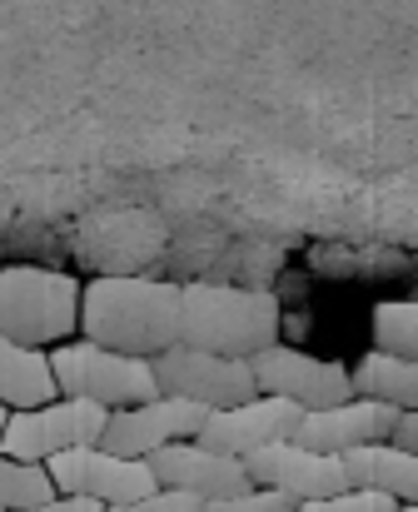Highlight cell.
Wrapping results in <instances>:
<instances>
[{
	"mask_svg": "<svg viewBox=\"0 0 418 512\" xmlns=\"http://www.w3.org/2000/svg\"><path fill=\"white\" fill-rule=\"evenodd\" d=\"M60 488L50 478L45 463H25V458H10L0 453V512H20L35 508V503H50Z\"/></svg>",
	"mask_w": 418,
	"mask_h": 512,
	"instance_id": "17",
	"label": "cell"
},
{
	"mask_svg": "<svg viewBox=\"0 0 418 512\" xmlns=\"http://www.w3.org/2000/svg\"><path fill=\"white\" fill-rule=\"evenodd\" d=\"M394 423H399V408L354 393V398L329 403V408H304L294 438L309 443V448H319V453L344 458L349 448H364V443H384V438H394Z\"/></svg>",
	"mask_w": 418,
	"mask_h": 512,
	"instance_id": "13",
	"label": "cell"
},
{
	"mask_svg": "<svg viewBox=\"0 0 418 512\" xmlns=\"http://www.w3.org/2000/svg\"><path fill=\"white\" fill-rule=\"evenodd\" d=\"M200 512H299L294 493H279V488H244V493H229V498H209Z\"/></svg>",
	"mask_w": 418,
	"mask_h": 512,
	"instance_id": "19",
	"label": "cell"
},
{
	"mask_svg": "<svg viewBox=\"0 0 418 512\" xmlns=\"http://www.w3.org/2000/svg\"><path fill=\"white\" fill-rule=\"evenodd\" d=\"M249 478L259 488H279V493H294L299 503L309 498H329V493H344L349 488V473H344V458L334 453H319L299 438H279L269 448H254L249 458Z\"/></svg>",
	"mask_w": 418,
	"mask_h": 512,
	"instance_id": "10",
	"label": "cell"
},
{
	"mask_svg": "<svg viewBox=\"0 0 418 512\" xmlns=\"http://www.w3.org/2000/svg\"><path fill=\"white\" fill-rule=\"evenodd\" d=\"M110 503L100 498H80V493H55L50 503H35V508H20V512H105Z\"/></svg>",
	"mask_w": 418,
	"mask_h": 512,
	"instance_id": "22",
	"label": "cell"
},
{
	"mask_svg": "<svg viewBox=\"0 0 418 512\" xmlns=\"http://www.w3.org/2000/svg\"><path fill=\"white\" fill-rule=\"evenodd\" d=\"M399 512H418V503H399Z\"/></svg>",
	"mask_w": 418,
	"mask_h": 512,
	"instance_id": "25",
	"label": "cell"
},
{
	"mask_svg": "<svg viewBox=\"0 0 418 512\" xmlns=\"http://www.w3.org/2000/svg\"><path fill=\"white\" fill-rule=\"evenodd\" d=\"M209 413L214 408L195 403V398L160 393V398H145V403H130V408H110V423H105V438L100 443L110 453H125V458H150L165 443L200 438Z\"/></svg>",
	"mask_w": 418,
	"mask_h": 512,
	"instance_id": "8",
	"label": "cell"
},
{
	"mask_svg": "<svg viewBox=\"0 0 418 512\" xmlns=\"http://www.w3.org/2000/svg\"><path fill=\"white\" fill-rule=\"evenodd\" d=\"M5 423H10V408H5V403H0V433H5Z\"/></svg>",
	"mask_w": 418,
	"mask_h": 512,
	"instance_id": "24",
	"label": "cell"
},
{
	"mask_svg": "<svg viewBox=\"0 0 418 512\" xmlns=\"http://www.w3.org/2000/svg\"><path fill=\"white\" fill-rule=\"evenodd\" d=\"M150 468L160 478V488H180V493H200V498H229V493H244L254 488L249 478V463L224 453V448H209L200 438H180V443H165L150 453Z\"/></svg>",
	"mask_w": 418,
	"mask_h": 512,
	"instance_id": "12",
	"label": "cell"
},
{
	"mask_svg": "<svg viewBox=\"0 0 418 512\" xmlns=\"http://www.w3.org/2000/svg\"><path fill=\"white\" fill-rule=\"evenodd\" d=\"M374 348L418 358V294L414 299H389L374 309Z\"/></svg>",
	"mask_w": 418,
	"mask_h": 512,
	"instance_id": "18",
	"label": "cell"
},
{
	"mask_svg": "<svg viewBox=\"0 0 418 512\" xmlns=\"http://www.w3.org/2000/svg\"><path fill=\"white\" fill-rule=\"evenodd\" d=\"M299 512H399V498L374 493V488H344V493H329V498H309V503H299Z\"/></svg>",
	"mask_w": 418,
	"mask_h": 512,
	"instance_id": "20",
	"label": "cell"
},
{
	"mask_svg": "<svg viewBox=\"0 0 418 512\" xmlns=\"http://www.w3.org/2000/svg\"><path fill=\"white\" fill-rule=\"evenodd\" d=\"M185 284L140 279V274H100L80 294V339L155 358L180 343Z\"/></svg>",
	"mask_w": 418,
	"mask_h": 512,
	"instance_id": "1",
	"label": "cell"
},
{
	"mask_svg": "<svg viewBox=\"0 0 418 512\" xmlns=\"http://www.w3.org/2000/svg\"><path fill=\"white\" fill-rule=\"evenodd\" d=\"M50 368H55L60 393L90 398V403H105V408H130V403L160 398L155 358L120 353V348H105V343H90V339L55 343L50 348Z\"/></svg>",
	"mask_w": 418,
	"mask_h": 512,
	"instance_id": "4",
	"label": "cell"
},
{
	"mask_svg": "<svg viewBox=\"0 0 418 512\" xmlns=\"http://www.w3.org/2000/svg\"><path fill=\"white\" fill-rule=\"evenodd\" d=\"M205 498L200 493H180V488H155L145 498H130V503H110L105 512H200Z\"/></svg>",
	"mask_w": 418,
	"mask_h": 512,
	"instance_id": "21",
	"label": "cell"
},
{
	"mask_svg": "<svg viewBox=\"0 0 418 512\" xmlns=\"http://www.w3.org/2000/svg\"><path fill=\"white\" fill-rule=\"evenodd\" d=\"M155 373H160V393L195 398L205 408H234V403L259 393V378H254L249 358L214 353V348H190V343H170L165 353H155Z\"/></svg>",
	"mask_w": 418,
	"mask_h": 512,
	"instance_id": "6",
	"label": "cell"
},
{
	"mask_svg": "<svg viewBox=\"0 0 418 512\" xmlns=\"http://www.w3.org/2000/svg\"><path fill=\"white\" fill-rule=\"evenodd\" d=\"M344 473H349V488H374V493H389L399 503H418V453L394 438L349 448Z\"/></svg>",
	"mask_w": 418,
	"mask_h": 512,
	"instance_id": "14",
	"label": "cell"
},
{
	"mask_svg": "<svg viewBox=\"0 0 418 512\" xmlns=\"http://www.w3.org/2000/svg\"><path fill=\"white\" fill-rule=\"evenodd\" d=\"M394 443H404V448H414L418 453V408H404V413H399V423H394Z\"/></svg>",
	"mask_w": 418,
	"mask_h": 512,
	"instance_id": "23",
	"label": "cell"
},
{
	"mask_svg": "<svg viewBox=\"0 0 418 512\" xmlns=\"http://www.w3.org/2000/svg\"><path fill=\"white\" fill-rule=\"evenodd\" d=\"M349 378H354V393H364V398H379V403H389L399 413L418 408V358L374 348V353H364L349 368Z\"/></svg>",
	"mask_w": 418,
	"mask_h": 512,
	"instance_id": "16",
	"label": "cell"
},
{
	"mask_svg": "<svg viewBox=\"0 0 418 512\" xmlns=\"http://www.w3.org/2000/svg\"><path fill=\"white\" fill-rule=\"evenodd\" d=\"M105 423H110V408L105 403L60 393V398H50L40 408H10V423L0 433V453L25 458V463H50L65 448L100 443L105 438Z\"/></svg>",
	"mask_w": 418,
	"mask_h": 512,
	"instance_id": "5",
	"label": "cell"
},
{
	"mask_svg": "<svg viewBox=\"0 0 418 512\" xmlns=\"http://www.w3.org/2000/svg\"><path fill=\"white\" fill-rule=\"evenodd\" d=\"M249 363H254L259 393L294 398L299 408H329V403H344V398H354V378H349V368H344V363L309 358V353H299V348H284V343H269V348H259Z\"/></svg>",
	"mask_w": 418,
	"mask_h": 512,
	"instance_id": "9",
	"label": "cell"
},
{
	"mask_svg": "<svg viewBox=\"0 0 418 512\" xmlns=\"http://www.w3.org/2000/svg\"><path fill=\"white\" fill-rule=\"evenodd\" d=\"M80 294L85 284L60 274V269H35V264H0V334L30 348H55V343L80 334Z\"/></svg>",
	"mask_w": 418,
	"mask_h": 512,
	"instance_id": "3",
	"label": "cell"
},
{
	"mask_svg": "<svg viewBox=\"0 0 418 512\" xmlns=\"http://www.w3.org/2000/svg\"><path fill=\"white\" fill-rule=\"evenodd\" d=\"M304 408L294 398H279V393H254L234 408H214L200 428V443L209 448H224L234 458H249L254 448H269L279 438H294Z\"/></svg>",
	"mask_w": 418,
	"mask_h": 512,
	"instance_id": "11",
	"label": "cell"
},
{
	"mask_svg": "<svg viewBox=\"0 0 418 512\" xmlns=\"http://www.w3.org/2000/svg\"><path fill=\"white\" fill-rule=\"evenodd\" d=\"M60 398L55 368H50V348H30L0 334V403L5 408H40Z\"/></svg>",
	"mask_w": 418,
	"mask_h": 512,
	"instance_id": "15",
	"label": "cell"
},
{
	"mask_svg": "<svg viewBox=\"0 0 418 512\" xmlns=\"http://www.w3.org/2000/svg\"><path fill=\"white\" fill-rule=\"evenodd\" d=\"M180 343L214 348V353H234V358H254L259 348L279 343V299L269 289L185 284Z\"/></svg>",
	"mask_w": 418,
	"mask_h": 512,
	"instance_id": "2",
	"label": "cell"
},
{
	"mask_svg": "<svg viewBox=\"0 0 418 512\" xmlns=\"http://www.w3.org/2000/svg\"><path fill=\"white\" fill-rule=\"evenodd\" d=\"M50 478L60 493H80V498H100V503H130L160 488L150 458H125L110 453L105 443H85V448H65L50 463Z\"/></svg>",
	"mask_w": 418,
	"mask_h": 512,
	"instance_id": "7",
	"label": "cell"
}]
</instances>
